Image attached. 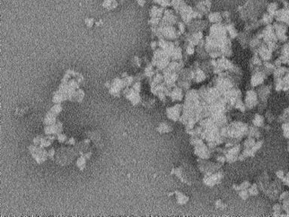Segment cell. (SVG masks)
Returning <instances> with one entry per match:
<instances>
[{"mask_svg":"<svg viewBox=\"0 0 289 217\" xmlns=\"http://www.w3.org/2000/svg\"><path fill=\"white\" fill-rule=\"evenodd\" d=\"M87 160L86 159L85 157H84L83 155H81L79 158H78V159H77V161H76L77 167H78L80 170H84L86 168V165H87L86 162H87Z\"/></svg>","mask_w":289,"mask_h":217,"instance_id":"obj_6","label":"cell"},{"mask_svg":"<svg viewBox=\"0 0 289 217\" xmlns=\"http://www.w3.org/2000/svg\"><path fill=\"white\" fill-rule=\"evenodd\" d=\"M157 131H158V132H160V134H165V133L170 132V131H172V127L169 125H168V124L165 123V122H163V123H160V125H159V126L157 127Z\"/></svg>","mask_w":289,"mask_h":217,"instance_id":"obj_5","label":"cell"},{"mask_svg":"<svg viewBox=\"0 0 289 217\" xmlns=\"http://www.w3.org/2000/svg\"><path fill=\"white\" fill-rule=\"evenodd\" d=\"M85 92L79 89V90H77L76 94H75V96H74V102H78V103H81L82 100H84L85 98Z\"/></svg>","mask_w":289,"mask_h":217,"instance_id":"obj_7","label":"cell"},{"mask_svg":"<svg viewBox=\"0 0 289 217\" xmlns=\"http://www.w3.org/2000/svg\"><path fill=\"white\" fill-rule=\"evenodd\" d=\"M56 121H57V120H56V116L49 111L46 114V116H45V118H44L43 123L45 124V125H52L56 123Z\"/></svg>","mask_w":289,"mask_h":217,"instance_id":"obj_3","label":"cell"},{"mask_svg":"<svg viewBox=\"0 0 289 217\" xmlns=\"http://www.w3.org/2000/svg\"><path fill=\"white\" fill-rule=\"evenodd\" d=\"M141 87H142V85H141V83H140V82H136V83H135L134 85H133V86L132 88H133V90H134L135 91H136V92L140 93V91H141Z\"/></svg>","mask_w":289,"mask_h":217,"instance_id":"obj_13","label":"cell"},{"mask_svg":"<svg viewBox=\"0 0 289 217\" xmlns=\"http://www.w3.org/2000/svg\"><path fill=\"white\" fill-rule=\"evenodd\" d=\"M29 151L37 164H42L48 158L47 152L45 148L39 145H36L34 144L30 145L29 146Z\"/></svg>","mask_w":289,"mask_h":217,"instance_id":"obj_1","label":"cell"},{"mask_svg":"<svg viewBox=\"0 0 289 217\" xmlns=\"http://www.w3.org/2000/svg\"><path fill=\"white\" fill-rule=\"evenodd\" d=\"M56 140H58V142H59L60 143H66L68 139H67L66 135L65 134H63V133H60V134L56 135Z\"/></svg>","mask_w":289,"mask_h":217,"instance_id":"obj_9","label":"cell"},{"mask_svg":"<svg viewBox=\"0 0 289 217\" xmlns=\"http://www.w3.org/2000/svg\"><path fill=\"white\" fill-rule=\"evenodd\" d=\"M66 143L68 144V145H74L76 143V139H75V138H73V137L69 138V139L67 140Z\"/></svg>","mask_w":289,"mask_h":217,"instance_id":"obj_15","label":"cell"},{"mask_svg":"<svg viewBox=\"0 0 289 217\" xmlns=\"http://www.w3.org/2000/svg\"><path fill=\"white\" fill-rule=\"evenodd\" d=\"M239 195H240V197L242 198V199H246L248 196V192L246 190V189H242V191H241Z\"/></svg>","mask_w":289,"mask_h":217,"instance_id":"obj_14","label":"cell"},{"mask_svg":"<svg viewBox=\"0 0 289 217\" xmlns=\"http://www.w3.org/2000/svg\"><path fill=\"white\" fill-rule=\"evenodd\" d=\"M277 174L278 175V176H279V178L284 177V173H283V171H282V170L278 171V172L277 173Z\"/></svg>","mask_w":289,"mask_h":217,"instance_id":"obj_17","label":"cell"},{"mask_svg":"<svg viewBox=\"0 0 289 217\" xmlns=\"http://www.w3.org/2000/svg\"><path fill=\"white\" fill-rule=\"evenodd\" d=\"M63 124L59 121H56V123L52 125H46L44 128L45 134L47 135H58L60 133L63 132Z\"/></svg>","mask_w":289,"mask_h":217,"instance_id":"obj_2","label":"cell"},{"mask_svg":"<svg viewBox=\"0 0 289 217\" xmlns=\"http://www.w3.org/2000/svg\"><path fill=\"white\" fill-rule=\"evenodd\" d=\"M42 136H37L34 138L33 140H32V143H33L34 145H40V143H41V140Z\"/></svg>","mask_w":289,"mask_h":217,"instance_id":"obj_12","label":"cell"},{"mask_svg":"<svg viewBox=\"0 0 289 217\" xmlns=\"http://www.w3.org/2000/svg\"><path fill=\"white\" fill-rule=\"evenodd\" d=\"M55 153H56L55 149H54V148H51V149H49V150L47 151V155H48L49 159L53 160V161H54V156H55Z\"/></svg>","mask_w":289,"mask_h":217,"instance_id":"obj_11","label":"cell"},{"mask_svg":"<svg viewBox=\"0 0 289 217\" xmlns=\"http://www.w3.org/2000/svg\"><path fill=\"white\" fill-rule=\"evenodd\" d=\"M62 111H63V106L60 105V103H55L54 106H53L50 109V112L54 115H55L56 116H59V114Z\"/></svg>","mask_w":289,"mask_h":217,"instance_id":"obj_8","label":"cell"},{"mask_svg":"<svg viewBox=\"0 0 289 217\" xmlns=\"http://www.w3.org/2000/svg\"><path fill=\"white\" fill-rule=\"evenodd\" d=\"M66 100H67L66 96L63 94V93L60 92V91H56L54 94V96H53L52 98V101L54 102V103H61L63 101H66Z\"/></svg>","mask_w":289,"mask_h":217,"instance_id":"obj_4","label":"cell"},{"mask_svg":"<svg viewBox=\"0 0 289 217\" xmlns=\"http://www.w3.org/2000/svg\"><path fill=\"white\" fill-rule=\"evenodd\" d=\"M177 199H178V202L179 204H185L186 202H187V197L186 196H184V195H182V193H179V194H178V196H177Z\"/></svg>","mask_w":289,"mask_h":217,"instance_id":"obj_10","label":"cell"},{"mask_svg":"<svg viewBox=\"0 0 289 217\" xmlns=\"http://www.w3.org/2000/svg\"><path fill=\"white\" fill-rule=\"evenodd\" d=\"M83 155L84 157H85V158L87 160H90V159H91V155H92V152H85V153H84L83 155Z\"/></svg>","mask_w":289,"mask_h":217,"instance_id":"obj_16","label":"cell"}]
</instances>
